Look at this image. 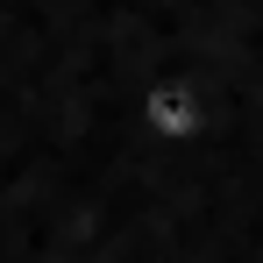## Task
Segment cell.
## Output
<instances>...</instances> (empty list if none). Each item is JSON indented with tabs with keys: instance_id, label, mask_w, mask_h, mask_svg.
<instances>
[{
	"instance_id": "6da1fadb",
	"label": "cell",
	"mask_w": 263,
	"mask_h": 263,
	"mask_svg": "<svg viewBox=\"0 0 263 263\" xmlns=\"http://www.w3.org/2000/svg\"><path fill=\"white\" fill-rule=\"evenodd\" d=\"M135 121H142V135H149L157 149L185 157L192 142H206V128H214V100H206L199 79H185V71H157V79L142 86V100H135Z\"/></svg>"
}]
</instances>
